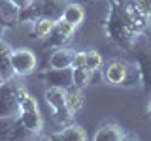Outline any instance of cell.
I'll use <instances>...</instances> for the list:
<instances>
[{
	"instance_id": "obj_1",
	"label": "cell",
	"mask_w": 151,
	"mask_h": 141,
	"mask_svg": "<svg viewBox=\"0 0 151 141\" xmlns=\"http://www.w3.org/2000/svg\"><path fill=\"white\" fill-rule=\"evenodd\" d=\"M104 26H106V36L113 43L130 51V47L134 45V40L138 34L132 30L129 21H127L121 0H110V11H108V19Z\"/></svg>"
},
{
	"instance_id": "obj_2",
	"label": "cell",
	"mask_w": 151,
	"mask_h": 141,
	"mask_svg": "<svg viewBox=\"0 0 151 141\" xmlns=\"http://www.w3.org/2000/svg\"><path fill=\"white\" fill-rule=\"evenodd\" d=\"M104 79L113 87H136V85H142L138 64L123 60V58H115L111 62H108L106 70H104Z\"/></svg>"
},
{
	"instance_id": "obj_3",
	"label": "cell",
	"mask_w": 151,
	"mask_h": 141,
	"mask_svg": "<svg viewBox=\"0 0 151 141\" xmlns=\"http://www.w3.org/2000/svg\"><path fill=\"white\" fill-rule=\"evenodd\" d=\"M66 4H68L66 0H32L27 8L17 9V21L28 23V21H34L38 17L59 19Z\"/></svg>"
},
{
	"instance_id": "obj_4",
	"label": "cell",
	"mask_w": 151,
	"mask_h": 141,
	"mask_svg": "<svg viewBox=\"0 0 151 141\" xmlns=\"http://www.w3.org/2000/svg\"><path fill=\"white\" fill-rule=\"evenodd\" d=\"M130 51L136 56L142 87H144V90H151V38L145 34H138Z\"/></svg>"
},
{
	"instance_id": "obj_5",
	"label": "cell",
	"mask_w": 151,
	"mask_h": 141,
	"mask_svg": "<svg viewBox=\"0 0 151 141\" xmlns=\"http://www.w3.org/2000/svg\"><path fill=\"white\" fill-rule=\"evenodd\" d=\"M25 85L15 79H4L0 83V117H12L19 113V96Z\"/></svg>"
},
{
	"instance_id": "obj_6",
	"label": "cell",
	"mask_w": 151,
	"mask_h": 141,
	"mask_svg": "<svg viewBox=\"0 0 151 141\" xmlns=\"http://www.w3.org/2000/svg\"><path fill=\"white\" fill-rule=\"evenodd\" d=\"M38 60L34 51L27 49V47H19V49H12V68L13 73L23 77V75H28L36 70Z\"/></svg>"
},
{
	"instance_id": "obj_7",
	"label": "cell",
	"mask_w": 151,
	"mask_h": 141,
	"mask_svg": "<svg viewBox=\"0 0 151 141\" xmlns=\"http://www.w3.org/2000/svg\"><path fill=\"white\" fill-rule=\"evenodd\" d=\"M121 6H123L125 17H127V21H129V25H130L132 30H134L136 34H145V32H147V28H149V19L151 17H145L144 13L136 8L134 0L121 2Z\"/></svg>"
},
{
	"instance_id": "obj_8",
	"label": "cell",
	"mask_w": 151,
	"mask_h": 141,
	"mask_svg": "<svg viewBox=\"0 0 151 141\" xmlns=\"http://www.w3.org/2000/svg\"><path fill=\"white\" fill-rule=\"evenodd\" d=\"M40 79L44 81L45 85L49 87H63V88H68L74 85V77H72V68H51V70H45L44 73H40Z\"/></svg>"
},
{
	"instance_id": "obj_9",
	"label": "cell",
	"mask_w": 151,
	"mask_h": 141,
	"mask_svg": "<svg viewBox=\"0 0 151 141\" xmlns=\"http://www.w3.org/2000/svg\"><path fill=\"white\" fill-rule=\"evenodd\" d=\"M87 132L83 126L68 122L64 128H60L57 134H53V139H60V141H87Z\"/></svg>"
},
{
	"instance_id": "obj_10",
	"label": "cell",
	"mask_w": 151,
	"mask_h": 141,
	"mask_svg": "<svg viewBox=\"0 0 151 141\" xmlns=\"http://www.w3.org/2000/svg\"><path fill=\"white\" fill-rule=\"evenodd\" d=\"M125 139V130L117 122H106L94 134V141H121Z\"/></svg>"
},
{
	"instance_id": "obj_11",
	"label": "cell",
	"mask_w": 151,
	"mask_h": 141,
	"mask_svg": "<svg viewBox=\"0 0 151 141\" xmlns=\"http://www.w3.org/2000/svg\"><path fill=\"white\" fill-rule=\"evenodd\" d=\"M19 120L27 126L32 134H40L44 130V115L38 109H28V111H19Z\"/></svg>"
},
{
	"instance_id": "obj_12",
	"label": "cell",
	"mask_w": 151,
	"mask_h": 141,
	"mask_svg": "<svg viewBox=\"0 0 151 141\" xmlns=\"http://www.w3.org/2000/svg\"><path fill=\"white\" fill-rule=\"evenodd\" d=\"M76 51L68 49V47H57L49 56V68H70L72 66V58H74Z\"/></svg>"
},
{
	"instance_id": "obj_13",
	"label": "cell",
	"mask_w": 151,
	"mask_h": 141,
	"mask_svg": "<svg viewBox=\"0 0 151 141\" xmlns=\"http://www.w3.org/2000/svg\"><path fill=\"white\" fill-rule=\"evenodd\" d=\"M60 17L64 19V21H68L72 26L78 28L81 23L85 21V9L81 4H76V2H68L63 9V13H60Z\"/></svg>"
},
{
	"instance_id": "obj_14",
	"label": "cell",
	"mask_w": 151,
	"mask_h": 141,
	"mask_svg": "<svg viewBox=\"0 0 151 141\" xmlns=\"http://www.w3.org/2000/svg\"><path fill=\"white\" fill-rule=\"evenodd\" d=\"M0 75H2V79L15 77L12 68V47L4 40H0Z\"/></svg>"
},
{
	"instance_id": "obj_15",
	"label": "cell",
	"mask_w": 151,
	"mask_h": 141,
	"mask_svg": "<svg viewBox=\"0 0 151 141\" xmlns=\"http://www.w3.org/2000/svg\"><path fill=\"white\" fill-rule=\"evenodd\" d=\"M85 103V96H83V88H78V87H68L66 88V94H64V105L68 107L72 113H78L79 109L83 107Z\"/></svg>"
},
{
	"instance_id": "obj_16",
	"label": "cell",
	"mask_w": 151,
	"mask_h": 141,
	"mask_svg": "<svg viewBox=\"0 0 151 141\" xmlns=\"http://www.w3.org/2000/svg\"><path fill=\"white\" fill-rule=\"evenodd\" d=\"M55 26V19L51 17H38L34 19V25H32V36L34 38H47L51 34Z\"/></svg>"
},
{
	"instance_id": "obj_17",
	"label": "cell",
	"mask_w": 151,
	"mask_h": 141,
	"mask_svg": "<svg viewBox=\"0 0 151 141\" xmlns=\"http://www.w3.org/2000/svg\"><path fill=\"white\" fill-rule=\"evenodd\" d=\"M64 94H66V88H63V87H47L45 100L51 105V109H60V107H64Z\"/></svg>"
},
{
	"instance_id": "obj_18",
	"label": "cell",
	"mask_w": 151,
	"mask_h": 141,
	"mask_svg": "<svg viewBox=\"0 0 151 141\" xmlns=\"http://www.w3.org/2000/svg\"><path fill=\"white\" fill-rule=\"evenodd\" d=\"M102 64H104V58L98 51H94V49L85 51V70H89V72H98V70L102 68Z\"/></svg>"
},
{
	"instance_id": "obj_19",
	"label": "cell",
	"mask_w": 151,
	"mask_h": 141,
	"mask_svg": "<svg viewBox=\"0 0 151 141\" xmlns=\"http://www.w3.org/2000/svg\"><path fill=\"white\" fill-rule=\"evenodd\" d=\"M96 73V72H89V70H72V77H74V87H78V88H85V87H89L93 81V75Z\"/></svg>"
},
{
	"instance_id": "obj_20",
	"label": "cell",
	"mask_w": 151,
	"mask_h": 141,
	"mask_svg": "<svg viewBox=\"0 0 151 141\" xmlns=\"http://www.w3.org/2000/svg\"><path fill=\"white\" fill-rule=\"evenodd\" d=\"M17 117H0V139H12L13 130H15Z\"/></svg>"
},
{
	"instance_id": "obj_21",
	"label": "cell",
	"mask_w": 151,
	"mask_h": 141,
	"mask_svg": "<svg viewBox=\"0 0 151 141\" xmlns=\"http://www.w3.org/2000/svg\"><path fill=\"white\" fill-rule=\"evenodd\" d=\"M28 109H38V102L25 88V90L21 92V96H19V111H28Z\"/></svg>"
},
{
	"instance_id": "obj_22",
	"label": "cell",
	"mask_w": 151,
	"mask_h": 141,
	"mask_svg": "<svg viewBox=\"0 0 151 141\" xmlns=\"http://www.w3.org/2000/svg\"><path fill=\"white\" fill-rule=\"evenodd\" d=\"M47 38H49V41H45V47H55V49H57V47H64V43H68V41H70V38L63 36L60 32H57L55 28L51 30V34L47 36Z\"/></svg>"
},
{
	"instance_id": "obj_23",
	"label": "cell",
	"mask_w": 151,
	"mask_h": 141,
	"mask_svg": "<svg viewBox=\"0 0 151 141\" xmlns=\"http://www.w3.org/2000/svg\"><path fill=\"white\" fill-rule=\"evenodd\" d=\"M55 30L57 32H60L63 36H66V38H72L74 36V32H76V26H72L68 21H64L63 17H59V19H55Z\"/></svg>"
},
{
	"instance_id": "obj_24",
	"label": "cell",
	"mask_w": 151,
	"mask_h": 141,
	"mask_svg": "<svg viewBox=\"0 0 151 141\" xmlns=\"http://www.w3.org/2000/svg\"><path fill=\"white\" fill-rule=\"evenodd\" d=\"M36 134H32L30 130L27 128L25 124H23L21 120H19V117H17V122H15V130H13V135H12V139H32Z\"/></svg>"
},
{
	"instance_id": "obj_25",
	"label": "cell",
	"mask_w": 151,
	"mask_h": 141,
	"mask_svg": "<svg viewBox=\"0 0 151 141\" xmlns=\"http://www.w3.org/2000/svg\"><path fill=\"white\" fill-rule=\"evenodd\" d=\"M53 115H55V120L59 122V124H68V122L72 120L74 113L64 105V107H60V109H53Z\"/></svg>"
},
{
	"instance_id": "obj_26",
	"label": "cell",
	"mask_w": 151,
	"mask_h": 141,
	"mask_svg": "<svg viewBox=\"0 0 151 141\" xmlns=\"http://www.w3.org/2000/svg\"><path fill=\"white\" fill-rule=\"evenodd\" d=\"M72 70H81L85 68V51H76L74 53V58H72Z\"/></svg>"
},
{
	"instance_id": "obj_27",
	"label": "cell",
	"mask_w": 151,
	"mask_h": 141,
	"mask_svg": "<svg viewBox=\"0 0 151 141\" xmlns=\"http://www.w3.org/2000/svg\"><path fill=\"white\" fill-rule=\"evenodd\" d=\"M134 4L145 17H151V0H134Z\"/></svg>"
},
{
	"instance_id": "obj_28",
	"label": "cell",
	"mask_w": 151,
	"mask_h": 141,
	"mask_svg": "<svg viewBox=\"0 0 151 141\" xmlns=\"http://www.w3.org/2000/svg\"><path fill=\"white\" fill-rule=\"evenodd\" d=\"M9 4H12L13 8H17V9H23V8H27L28 4L32 2V0H8Z\"/></svg>"
},
{
	"instance_id": "obj_29",
	"label": "cell",
	"mask_w": 151,
	"mask_h": 141,
	"mask_svg": "<svg viewBox=\"0 0 151 141\" xmlns=\"http://www.w3.org/2000/svg\"><path fill=\"white\" fill-rule=\"evenodd\" d=\"M6 23H2V21H0V40H2V36H4V32H6Z\"/></svg>"
},
{
	"instance_id": "obj_30",
	"label": "cell",
	"mask_w": 151,
	"mask_h": 141,
	"mask_svg": "<svg viewBox=\"0 0 151 141\" xmlns=\"http://www.w3.org/2000/svg\"><path fill=\"white\" fill-rule=\"evenodd\" d=\"M147 117L151 119V100H149V105H147Z\"/></svg>"
},
{
	"instance_id": "obj_31",
	"label": "cell",
	"mask_w": 151,
	"mask_h": 141,
	"mask_svg": "<svg viewBox=\"0 0 151 141\" xmlns=\"http://www.w3.org/2000/svg\"><path fill=\"white\" fill-rule=\"evenodd\" d=\"M2 81H4V79H2V75H0V83H2Z\"/></svg>"
},
{
	"instance_id": "obj_32",
	"label": "cell",
	"mask_w": 151,
	"mask_h": 141,
	"mask_svg": "<svg viewBox=\"0 0 151 141\" xmlns=\"http://www.w3.org/2000/svg\"><path fill=\"white\" fill-rule=\"evenodd\" d=\"M0 21H2V17H0ZM2 23H4V21H2Z\"/></svg>"
}]
</instances>
